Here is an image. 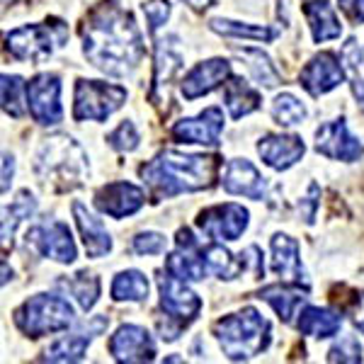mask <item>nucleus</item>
Masks as SVG:
<instances>
[{
	"mask_svg": "<svg viewBox=\"0 0 364 364\" xmlns=\"http://www.w3.org/2000/svg\"><path fill=\"white\" fill-rule=\"evenodd\" d=\"M83 54L97 70L114 78L134 73L144 61V34L134 15L117 0L97 5L83 27Z\"/></svg>",
	"mask_w": 364,
	"mask_h": 364,
	"instance_id": "f257e3e1",
	"label": "nucleus"
},
{
	"mask_svg": "<svg viewBox=\"0 0 364 364\" xmlns=\"http://www.w3.org/2000/svg\"><path fill=\"white\" fill-rule=\"evenodd\" d=\"M221 168L219 156L161 151L154 161L141 166V178L151 187L154 197L170 199L187 192H202L216 185Z\"/></svg>",
	"mask_w": 364,
	"mask_h": 364,
	"instance_id": "f03ea898",
	"label": "nucleus"
},
{
	"mask_svg": "<svg viewBox=\"0 0 364 364\" xmlns=\"http://www.w3.org/2000/svg\"><path fill=\"white\" fill-rule=\"evenodd\" d=\"M34 173L58 192L75 190L90 175V161L83 146L68 134H56L42 141L34 154Z\"/></svg>",
	"mask_w": 364,
	"mask_h": 364,
	"instance_id": "7ed1b4c3",
	"label": "nucleus"
},
{
	"mask_svg": "<svg viewBox=\"0 0 364 364\" xmlns=\"http://www.w3.org/2000/svg\"><path fill=\"white\" fill-rule=\"evenodd\" d=\"M214 338L231 362H245L262 355L272 343V323L257 309L245 306L214 323Z\"/></svg>",
	"mask_w": 364,
	"mask_h": 364,
	"instance_id": "20e7f679",
	"label": "nucleus"
},
{
	"mask_svg": "<svg viewBox=\"0 0 364 364\" xmlns=\"http://www.w3.org/2000/svg\"><path fill=\"white\" fill-rule=\"evenodd\" d=\"M75 311L68 299L58 294H34L15 309V326L27 338H44L63 333L73 326Z\"/></svg>",
	"mask_w": 364,
	"mask_h": 364,
	"instance_id": "39448f33",
	"label": "nucleus"
},
{
	"mask_svg": "<svg viewBox=\"0 0 364 364\" xmlns=\"http://www.w3.org/2000/svg\"><path fill=\"white\" fill-rule=\"evenodd\" d=\"M158 294H161V311L166 314L168 326L161 323L158 331L161 338L173 343L180 338L182 328H187L202 311V299L190 289V282L175 277V274H161L158 277Z\"/></svg>",
	"mask_w": 364,
	"mask_h": 364,
	"instance_id": "423d86ee",
	"label": "nucleus"
},
{
	"mask_svg": "<svg viewBox=\"0 0 364 364\" xmlns=\"http://www.w3.org/2000/svg\"><path fill=\"white\" fill-rule=\"evenodd\" d=\"M68 39V27L61 20H46L42 25H25L5 34V46L20 61H42Z\"/></svg>",
	"mask_w": 364,
	"mask_h": 364,
	"instance_id": "0eeeda50",
	"label": "nucleus"
},
{
	"mask_svg": "<svg viewBox=\"0 0 364 364\" xmlns=\"http://www.w3.org/2000/svg\"><path fill=\"white\" fill-rule=\"evenodd\" d=\"M127 87L105 80H85L75 83L73 119L75 122H107L122 105L127 102Z\"/></svg>",
	"mask_w": 364,
	"mask_h": 364,
	"instance_id": "6e6552de",
	"label": "nucleus"
},
{
	"mask_svg": "<svg viewBox=\"0 0 364 364\" xmlns=\"http://www.w3.org/2000/svg\"><path fill=\"white\" fill-rule=\"evenodd\" d=\"M27 245L37 255L49 257L61 265H70L78 257V248H75V240L70 236L68 224L58 219H46L42 224L32 226L27 231Z\"/></svg>",
	"mask_w": 364,
	"mask_h": 364,
	"instance_id": "1a4fd4ad",
	"label": "nucleus"
},
{
	"mask_svg": "<svg viewBox=\"0 0 364 364\" xmlns=\"http://www.w3.org/2000/svg\"><path fill=\"white\" fill-rule=\"evenodd\" d=\"M27 109L42 127H56L63 122L61 78L56 73H37L27 83Z\"/></svg>",
	"mask_w": 364,
	"mask_h": 364,
	"instance_id": "9d476101",
	"label": "nucleus"
},
{
	"mask_svg": "<svg viewBox=\"0 0 364 364\" xmlns=\"http://www.w3.org/2000/svg\"><path fill=\"white\" fill-rule=\"evenodd\" d=\"M250 224V214L243 204L226 202L216 204L204 211H199L197 216V228L204 233L209 240H238L245 233V228Z\"/></svg>",
	"mask_w": 364,
	"mask_h": 364,
	"instance_id": "9b49d317",
	"label": "nucleus"
},
{
	"mask_svg": "<svg viewBox=\"0 0 364 364\" xmlns=\"http://www.w3.org/2000/svg\"><path fill=\"white\" fill-rule=\"evenodd\" d=\"M109 355L119 364H139V362H154L156 360V340L136 323H124L112 333L107 343Z\"/></svg>",
	"mask_w": 364,
	"mask_h": 364,
	"instance_id": "f8f14e48",
	"label": "nucleus"
},
{
	"mask_svg": "<svg viewBox=\"0 0 364 364\" xmlns=\"http://www.w3.org/2000/svg\"><path fill=\"white\" fill-rule=\"evenodd\" d=\"M316 151L331 161L355 163L364 156V144L357 136H352L348 122L340 117L333 122H323L316 129Z\"/></svg>",
	"mask_w": 364,
	"mask_h": 364,
	"instance_id": "ddd939ff",
	"label": "nucleus"
},
{
	"mask_svg": "<svg viewBox=\"0 0 364 364\" xmlns=\"http://www.w3.org/2000/svg\"><path fill=\"white\" fill-rule=\"evenodd\" d=\"M109 326V321L105 316H95L87 323H80L73 333H66L58 340L49 345L44 350V362H58V364H73V362H80L85 357L87 348H90L92 338L100 336L105 328Z\"/></svg>",
	"mask_w": 364,
	"mask_h": 364,
	"instance_id": "4468645a",
	"label": "nucleus"
},
{
	"mask_svg": "<svg viewBox=\"0 0 364 364\" xmlns=\"http://www.w3.org/2000/svg\"><path fill=\"white\" fill-rule=\"evenodd\" d=\"M269 252H272V272L284 284L299 287L304 291L311 289V279L304 269L301 248H299L296 238H291L289 233H274L269 238Z\"/></svg>",
	"mask_w": 364,
	"mask_h": 364,
	"instance_id": "2eb2a0df",
	"label": "nucleus"
},
{
	"mask_svg": "<svg viewBox=\"0 0 364 364\" xmlns=\"http://www.w3.org/2000/svg\"><path fill=\"white\" fill-rule=\"evenodd\" d=\"M166 272L185 282H199L209 274L202 255V243L195 238L190 228H180L175 238V250L166 257Z\"/></svg>",
	"mask_w": 364,
	"mask_h": 364,
	"instance_id": "dca6fc26",
	"label": "nucleus"
},
{
	"mask_svg": "<svg viewBox=\"0 0 364 364\" xmlns=\"http://www.w3.org/2000/svg\"><path fill=\"white\" fill-rule=\"evenodd\" d=\"M345 78H348V75H345L343 61H340L333 51H321V54H316L306 66L301 68V73H299V85H301L311 97H321V95H328L331 90H336Z\"/></svg>",
	"mask_w": 364,
	"mask_h": 364,
	"instance_id": "f3484780",
	"label": "nucleus"
},
{
	"mask_svg": "<svg viewBox=\"0 0 364 364\" xmlns=\"http://www.w3.org/2000/svg\"><path fill=\"white\" fill-rule=\"evenodd\" d=\"M144 204H146V192L141 190L139 185L127 182V180L109 182V185H102L95 192L97 211L117 221L127 219V216H134Z\"/></svg>",
	"mask_w": 364,
	"mask_h": 364,
	"instance_id": "a211bd4d",
	"label": "nucleus"
},
{
	"mask_svg": "<svg viewBox=\"0 0 364 364\" xmlns=\"http://www.w3.org/2000/svg\"><path fill=\"white\" fill-rule=\"evenodd\" d=\"M178 144H199V146H216L224 134V109L207 107L197 117L175 122L170 129Z\"/></svg>",
	"mask_w": 364,
	"mask_h": 364,
	"instance_id": "6ab92c4d",
	"label": "nucleus"
},
{
	"mask_svg": "<svg viewBox=\"0 0 364 364\" xmlns=\"http://www.w3.org/2000/svg\"><path fill=\"white\" fill-rule=\"evenodd\" d=\"M221 185L228 195L248 197L255 202H262L267 197V180L248 158H231L221 175Z\"/></svg>",
	"mask_w": 364,
	"mask_h": 364,
	"instance_id": "aec40b11",
	"label": "nucleus"
},
{
	"mask_svg": "<svg viewBox=\"0 0 364 364\" xmlns=\"http://www.w3.org/2000/svg\"><path fill=\"white\" fill-rule=\"evenodd\" d=\"M231 63L226 58H207V61L197 63L192 70H187L182 78L180 92L185 100H197L209 95L211 90L226 85V80L231 78Z\"/></svg>",
	"mask_w": 364,
	"mask_h": 364,
	"instance_id": "412c9836",
	"label": "nucleus"
},
{
	"mask_svg": "<svg viewBox=\"0 0 364 364\" xmlns=\"http://www.w3.org/2000/svg\"><path fill=\"white\" fill-rule=\"evenodd\" d=\"M257 154L267 168L282 173V170L294 168L301 161L306 154V144L296 134H265L257 141Z\"/></svg>",
	"mask_w": 364,
	"mask_h": 364,
	"instance_id": "4be33fe9",
	"label": "nucleus"
},
{
	"mask_svg": "<svg viewBox=\"0 0 364 364\" xmlns=\"http://www.w3.org/2000/svg\"><path fill=\"white\" fill-rule=\"evenodd\" d=\"M70 209H73V219H75V226H78V231H80V238H83L87 257L100 260V257L109 255L114 248V243H112V236H109V231L105 228L102 221H100L83 202H73V207Z\"/></svg>",
	"mask_w": 364,
	"mask_h": 364,
	"instance_id": "5701e85b",
	"label": "nucleus"
},
{
	"mask_svg": "<svg viewBox=\"0 0 364 364\" xmlns=\"http://www.w3.org/2000/svg\"><path fill=\"white\" fill-rule=\"evenodd\" d=\"M304 17H306L311 37H314L316 44L340 39V34H343L340 17L336 15V10H333V5L328 0H309V3H304Z\"/></svg>",
	"mask_w": 364,
	"mask_h": 364,
	"instance_id": "b1692460",
	"label": "nucleus"
},
{
	"mask_svg": "<svg viewBox=\"0 0 364 364\" xmlns=\"http://www.w3.org/2000/svg\"><path fill=\"white\" fill-rule=\"evenodd\" d=\"M296 328H299V333L306 338L326 340V338H333L340 333V328H343V316L333 309L309 306L306 304L296 318Z\"/></svg>",
	"mask_w": 364,
	"mask_h": 364,
	"instance_id": "393cba45",
	"label": "nucleus"
},
{
	"mask_svg": "<svg viewBox=\"0 0 364 364\" xmlns=\"http://www.w3.org/2000/svg\"><path fill=\"white\" fill-rule=\"evenodd\" d=\"M224 105L231 114V119H243V117L252 114L255 109H260L262 95L252 87L248 80L231 75L224 85Z\"/></svg>",
	"mask_w": 364,
	"mask_h": 364,
	"instance_id": "a878e982",
	"label": "nucleus"
},
{
	"mask_svg": "<svg viewBox=\"0 0 364 364\" xmlns=\"http://www.w3.org/2000/svg\"><path fill=\"white\" fill-rule=\"evenodd\" d=\"M257 299L267 301L269 306L277 311V316L284 323H296L301 309L306 306V296L301 294V289L291 284H284V282H282V284L265 287V289L257 294Z\"/></svg>",
	"mask_w": 364,
	"mask_h": 364,
	"instance_id": "bb28decb",
	"label": "nucleus"
},
{
	"mask_svg": "<svg viewBox=\"0 0 364 364\" xmlns=\"http://www.w3.org/2000/svg\"><path fill=\"white\" fill-rule=\"evenodd\" d=\"M34 214H37V199H34V195L29 190L17 192V197L3 209V250L5 252H8V248H13L17 228L32 219Z\"/></svg>",
	"mask_w": 364,
	"mask_h": 364,
	"instance_id": "cd10ccee",
	"label": "nucleus"
},
{
	"mask_svg": "<svg viewBox=\"0 0 364 364\" xmlns=\"http://www.w3.org/2000/svg\"><path fill=\"white\" fill-rule=\"evenodd\" d=\"M202 255H204V262H207L209 274H214V277H219V279L231 282L245 272L243 257L240 255L236 257L231 250L224 248L221 240H211V243L202 245Z\"/></svg>",
	"mask_w": 364,
	"mask_h": 364,
	"instance_id": "c85d7f7f",
	"label": "nucleus"
},
{
	"mask_svg": "<svg viewBox=\"0 0 364 364\" xmlns=\"http://www.w3.org/2000/svg\"><path fill=\"white\" fill-rule=\"evenodd\" d=\"M340 61L345 66V75L350 80L352 95L357 100V107L364 112V49L357 44V39H348L343 44V51H340Z\"/></svg>",
	"mask_w": 364,
	"mask_h": 364,
	"instance_id": "c756f323",
	"label": "nucleus"
},
{
	"mask_svg": "<svg viewBox=\"0 0 364 364\" xmlns=\"http://www.w3.org/2000/svg\"><path fill=\"white\" fill-rule=\"evenodd\" d=\"M151 291V282L144 272L139 269H124V272H117L109 287V294L114 301H134L141 304L149 299Z\"/></svg>",
	"mask_w": 364,
	"mask_h": 364,
	"instance_id": "7c9ffc66",
	"label": "nucleus"
},
{
	"mask_svg": "<svg viewBox=\"0 0 364 364\" xmlns=\"http://www.w3.org/2000/svg\"><path fill=\"white\" fill-rule=\"evenodd\" d=\"M61 289H66V294H70L78 301V306L85 311H92L100 299V279L87 269H80V272L70 274V277H63L56 282Z\"/></svg>",
	"mask_w": 364,
	"mask_h": 364,
	"instance_id": "2f4dec72",
	"label": "nucleus"
},
{
	"mask_svg": "<svg viewBox=\"0 0 364 364\" xmlns=\"http://www.w3.org/2000/svg\"><path fill=\"white\" fill-rule=\"evenodd\" d=\"M209 29L221 34V37L252 39V42H272L277 37V29L267 25H250V22H236V20H226V17H214L209 22Z\"/></svg>",
	"mask_w": 364,
	"mask_h": 364,
	"instance_id": "473e14b6",
	"label": "nucleus"
},
{
	"mask_svg": "<svg viewBox=\"0 0 364 364\" xmlns=\"http://www.w3.org/2000/svg\"><path fill=\"white\" fill-rule=\"evenodd\" d=\"M182 68V54L178 49V39L168 37L161 39L156 46V75H154V85H163L173 78L175 73Z\"/></svg>",
	"mask_w": 364,
	"mask_h": 364,
	"instance_id": "72a5a7b5",
	"label": "nucleus"
},
{
	"mask_svg": "<svg viewBox=\"0 0 364 364\" xmlns=\"http://www.w3.org/2000/svg\"><path fill=\"white\" fill-rule=\"evenodd\" d=\"M236 54L248 61V73L257 85H265V87L279 85V70L272 66L269 56L262 49H236Z\"/></svg>",
	"mask_w": 364,
	"mask_h": 364,
	"instance_id": "f704fd0d",
	"label": "nucleus"
},
{
	"mask_svg": "<svg viewBox=\"0 0 364 364\" xmlns=\"http://www.w3.org/2000/svg\"><path fill=\"white\" fill-rule=\"evenodd\" d=\"M269 112H272V119L277 122L279 127H299V124H304L309 117L306 105L296 95H291V92H282V95L274 97Z\"/></svg>",
	"mask_w": 364,
	"mask_h": 364,
	"instance_id": "c9c22d12",
	"label": "nucleus"
},
{
	"mask_svg": "<svg viewBox=\"0 0 364 364\" xmlns=\"http://www.w3.org/2000/svg\"><path fill=\"white\" fill-rule=\"evenodd\" d=\"M3 112L13 119L25 117L27 109V83L20 75H10L3 73Z\"/></svg>",
	"mask_w": 364,
	"mask_h": 364,
	"instance_id": "e433bc0d",
	"label": "nucleus"
},
{
	"mask_svg": "<svg viewBox=\"0 0 364 364\" xmlns=\"http://www.w3.org/2000/svg\"><path fill=\"white\" fill-rule=\"evenodd\" d=\"M328 362H343V364H357L362 362V343L355 333H343L338 343L328 350Z\"/></svg>",
	"mask_w": 364,
	"mask_h": 364,
	"instance_id": "4c0bfd02",
	"label": "nucleus"
},
{
	"mask_svg": "<svg viewBox=\"0 0 364 364\" xmlns=\"http://www.w3.org/2000/svg\"><path fill=\"white\" fill-rule=\"evenodd\" d=\"M139 141H141L139 129H136L134 122H129V119L122 122V124L107 136V144L112 146L114 151H119V154H132V151H136Z\"/></svg>",
	"mask_w": 364,
	"mask_h": 364,
	"instance_id": "58836bf2",
	"label": "nucleus"
},
{
	"mask_svg": "<svg viewBox=\"0 0 364 364\" xmlns=\"http://www.w3.org/2000/svg\"><path fill=\"white\" fill-rule=\"evenodd\" d=\"M168 248V240L158 231H141L132 238V250L136 255H163Z\"/></svg>",
	"mask_w": 364,
	"mask_h": 364,
	"instance_id": "ea45409f",
	"label": "nucleus"
},
{
	"mask_svg": "<svg viewBox=\"0 0 364 364\" xmlns=\"http://www.w3.org/2000/svg\"><path fill=\"white\" fill-rule=\"evenodd\" d=\"M144 15H146V20H149L151 34H156L158 29L168 22L170 3H168V0H149V3H144Z\"/></svg>",
	"mask_w": 364,
	"mask_h": 364,
	"instance_id": "a19ab883",
	"label": "nucleus"
},
{
	"mask_svg": "<svg viewBox=\"0 0 364 364\" xmlns=\"http://www.w3.org/2000/svg\"><path fill=\"white\" fill-rule=\"evenodd\" d=\"M338 5L355 25H362L364 22V0H338Z\"/></svg>",
	"mask_w": 364,
	"mask_h": 364,
	"instance_id": "79ce46f5",
	"label": "nucleus"
},
{
	"mask_svg": "<svg viewBox=\"0 0 364 364\" xmlns=\"http://www.w3.org/2000/svg\"><path fill=\"white\" fill-rule=\"evenodd\" d=\"M15 178V158L13 154H3V195H8Z\"/></svg>",
	"mask_w": 364,
	"mask_h": 364,
	"instance_id": "37998d69",
	"label": "nucleus"
},
{
	"mask_svg": "<svg viewBox=\"0 0 364 364\" xmlns=\"http://www.w3.org/2000/svg\"><path fill=\"white\" fill-rule=\"evenodd\" d=\"M352 323H355V328L364 336V291L352 304Z\"/></svg>",
	"mask_w": 364,
	"mask_h": 364,
	"instance_id": "c03bdc74",
	"label": "nucleus"
},
{
	"mask_svg": "<svg viewBox=\"0 0 364 364\" xmlns=\"http://www.w3.org/2000/svg\"><path fill=\"white\" fill-rule=\"evenodd\" d=\"M185 3L190 5V8H195V10H204V8H209L214 0H185Z\"/></svg>",
	"mask_w": 364,
	"mask_h": 364,
	"instance_id": "a18cd8bd",
	"label": "nucleus"
},
{
	"mask_svg": "<svg viewBox=\"0 0 364 364\" xmlns=\"http://www.w3.org/2000/svg\"><path fill=\"white\" fill-rule=\"evenodd\" d=\"M8 279H13V269L8 272V260H3V284H8Z\"/></svg>",
	"mask_w": 364,
	"mask_h": 364,
	"instance_id": "49530a36",
	"label": "nucleus"
}]
</instances>
